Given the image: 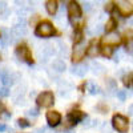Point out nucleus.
Listing matches in <instances>:
<instances>
[{
  "label": "nucleus",
  "instance_id": "f257e3e1",
  "mask_svg": "<svg viewBox=\"0 0 133 133\" xmlns=\"http://www.w3.org/2000/svg\"><path fill=\"white\" fill-rule=\"evenodd\" d=\"M56 48H55L53 44L51 43H45L44 45H41L37 51V55H39V59L41 61H47L49 57H52L53 55H56Z\"/></svg>",
  "mask_w": 133,
  "mask_h": 133
},
{
  "label": "nucleus",
  "instance_id": "f03ea898",
  "mask_svg": "<svg viewBox=\"0 0 133 133\" xmlns=\"http://www.w3.org/2000/svg\"><path fill=\"white\" fill-rule=\"evenodd\" d=\"M112 125L113 128L120 132V133H127L129 124H128V118L125 116H121V115H115L112 118Z\"/></svg>",
  "mask_w": 133,
  "mask_h": 133
},
{
  "label": "nucleus",
  "instance_id": "7ed1b4c3",
  "mask_svg": "<svg viewBox=\"0 0 133 133\" xmlns=\"http://www.w3.org/2000/svg\"><path fill=\"white\" fill-rule=\"evenodd\" d=\"M35 33H36V36H40V37H49L55 33V28L49 21H43V23H40L36 27Z\"/></svg>",
  "mask_w": 133,
  "mask_h": 133
},
{
  "label": "nucleus",
  "instance_id": "20e7f679",
  "mask_svg": "<svg viewBox=\"0 0 133 133\" xmlns=\"http://www.w3.org/2000/svg\"><path fill=\"white\" fill-rule=\"evenodd\" d=\"M36 103L39 104V107H43V108L51 107L55 103L53 93L52 92H43V93H40L37 96V98H36Z\"/></svg>",
  "mask_w": 133,
  "mask_h": 133
},
{
  "label": "nucleus",
  "instance_id": "39448f33",
  "mask_svg": "<svg viewBox=\"0 0 133 133\" xmlns=\"http://www.w3.org/2000/svg\"><path fill=\"white\" fill-rule=\"evenodd\" d=\"M87 45H85V43L84 41H80V43H77L75 48H73V55H72V60L73 61H80L84 56H85V53H87Z\"/></svg>",
  "mask_w": 133,
  "mask_h": 133
},
{
  "label": "nucleus",
  "instance_id": "423d86ee",
  "mask_svg": "<svg viewBox=\"0 0 133 133\" xmlns=\"http://www.w3.org/2000/svg\"><path fill=\"white\" fill-rule=\"evenodd\" d=\"M121 41V37L118 33L116 32H109L108 35L105 37H103L101 43L104 44V45H108V47H115V45H118Z\"/></svg>",
  "mask_w": 133,
  "mask_h": 133
},
{
  "label": "nucleus",
  "instance_id": "0eeeda50",
  "mask_svg": "<svg viewBox=\"0 0 133 133\" xmlns=\"http://www.w3.org/2000/svg\"><path fill=\"white\" fill-rule=\"evenodd\" d=\"M116 3L120 14L123 16H129L130 14H133V5L130 4V2H128V0H117Z\"/></svg>",
  "mask_w": 133,
  "mask_h": 133
},
{
  "label": "nucleus",
  "instance_id": "6e6552de",
  "mask_svg": "<svg viewBox=\"0 0 133 133\" xmlns=\"http://www.w3.org/2000/svg\"><path fill=\"white\" fill-rule=\"evenodd\" d=\"M16 55H17V56L23 60V61H25V63H28V64L32 63V55H31L29 48H28L27 45H20V47H17V48H16Z\"/></svg>",
  "mask_w": 133,
  "mask_h": 133
},
{
  "label": "nucleus",
  "instance_id": "1a4fd4ad",
  "mask_svg": "<svg viewBox=\"0 0 133 133\" xmlns=\"http://www.w3.org/2000/svg\"><path fill=\"white\" fill-rule=\"evenodd\" d=\"M0 80L4 87H9L11 84H14V76L8 69H0Z\"/></svg>",
  "mask_w": 133,
  "mask_h": 133
},
{
  "label": "nucleus",
  "instance_id": "9d476101",
  "mask_svg": "<svg viewBox=\"0 0 133 133\" xmlns=\"http://www.w3.org/2000/svg\"><path fill=\"white\" fill-rule=\"evenodd\" d=\"M60 120H61V116H60L59 112H56V110H49V112L47 113V121H48V124L51 127L59 125Z\"/></svg>",
  "mask_w": 133,
  "mask_h": 133
},
{
  "label": "nucleus",
  "instance_id": "9b49d317",
  "mask_svg": "<svg viewBox=\"0 0 133 133\" xmlns=\"http://www.w3.org/2000/svg\"><path fill=\"white\" fill-rule=\"evenodd\" d=\"M68 14H69L71 19H79L81 16V8H80V5L77 4L76 2L69 3V5H68Z\"/></svg>",
  "mask_w": 133,
  "mask_h": 133
},
{
  "label": "nucleus",
  "instance_id": "f8f14e48",
  "mask_svg": "<svg viewBox=\"0 0 133 133\" xmlns=\"http://www.w3.org/2000/svg\"><path fill=\"white\" fill-rule=\"evenodd\" d=\"M71 72L79 77H83L88 72V65L87 64H73L71 68Z\"/></svg>",
  "mask_w": 133,
  "mask_h": 133
},
{
  "label": "nucleus",
  "instance_id": "ddd939ff",
  "mask_svg": "<svg viewBox=\"0 0 133 133\" xmlns=\"http://www.w3.org/2000/svg\"><path fill=\"white\" fill-rule=\"evenodd\" d=\"M45 8H47V12L49 15H55L57 11V3L56 0H48V2L45 3Z\"/></svg>",
  "mask_w": 133,
  "mask_h": 133
},
{
  "label": "nucleus",
  "instance_id": "4468645a",
  "mask_svg": "<svg viewBox=\"0 0 133 133\" xmlns=\"http://www.w3.org/2000/svg\"><path fill=\"white\" fill-rule=\"evenodd\" d=\"M52 69L53 71H56V72H64V69H65V63L63 61V60H60V59H56V60H53V63H52Z\"/></svg>",
  "mask_w": 133,
  "mask_h": 133
},
{
  "label": "nucleus",
  "instance_id": "2eb2a0df",
  "mask_svg": "<svg viewBox=\"0 0 133 133\" xmlns=\"http://www.w3.org/2000/svg\"><path fill=\"white\" fill-rule=\"evenodd\" d=\"M87 55H88V56H91V57H95V56H97V55H98V47L96 45L95 43H92L91 45L88 47Z\"/></svg>",
  "mask_w": 133,
  "mask_h": 133
},
{
  "label": "nucleus",
  "instance_id": "dca6fc26",
  "mask_svg": "<svg viewBox=\"0 0 133 133\" xmlns=\"http://www.w3.org/2000/svg\"><path fill=\"white\" fill-rule=\"evenodd\" d=\"M91 68H92V72H93L95 75H101V73L104 72V66L100 64V63H93V64L91 65Z\"/></svg>",
  "mask_w": 133,
  "mask_h": 133
},
{
  "label": "nucleus",
  "instance_id": "f3484780",
  "mask_svg": "<svg viewBox=\"0 0 133 133\" xmlns=\"http://www.w3.org/2000/svg\"><path fill=\"white\" fill-rule=\"evenodd\" d=\"M84 117V115L81 113V112H79V110H76V112H72L71 115H69V120H72V123L73 124H76L79 120H81Z\"/></svg>",
  "mask_w": 133,
  "mask_h": 133
},
{
  "label": "nucleus",
  "instance_id": "a211bd4d",
  "mask_svg": "<svg viewBox=\"0 0 133 133\" xmlns=\"http://www.w3.org/2000/svg\"><path fill=\"white\" fill-rule=\"evenodd\" d=\"M88 92H89L91 95H98L101 91H100L98 85H96L95 83H89V84H88Z\"/></svg>",
  "mask_w": 133,
  "mask_h": 133
},
{
  "label": "nucleus",
  "instance_id": "6ab92c4d",
  "mask_svg": "<svg viewBox=\"0 0 133 133\" xmlns=\"http://www.w3.org/2000/svg\"><path fill=\"white\" fill-rule=\"evenodd\" d=\"M115 28H116V21H115V19L108 20L107 24H105V31H107V32H112Z\"/></svg>",
  "mask_w": 133,
  "mask_h": 133
},
{
  "label": "nucleus",
  "instance_id": "aec40b11",
  "mask_svg": "<svg viewBox=\"0 0 133 133\" xmlns=\"http://www.w3.org/2000/svg\"><path fill=\"white\" fill-rule=\"evenodd\" d=\"M103 27L100 25V24H97V25H93V29H88V33L89 35H100V33L103 32Z\"/></svg>",
  "mask_w": 133,
  "mask_h": 133
},
{
  "label": "nucleus",
  "instance_id": "412c9836",
  "mask_svg": "<svg viewBox=\"0 0 133 133\" xmlns=\"http://www.w3.org/2000/svg\"><path fill=\"white\" fill-rule=\"evenodd\" d=\"M132 80H133V76H132V75H127V76L123 77V83H124V85L128 87V88H129V87H133V81H132Z\"/></svg>",
  "mask_w": 133,
  "mask_h": 133
},
{
  "label": "nucleus",
  "instance_id": "4be33fe9",
  "mask_svg": "<svg viewBox=\"0 0 133 133\" xmlns=\"http://www.w3.org/2000/svg\"><path fill=\"white\" fill-rule=\"evenodd\" d=\"M73 41H75L76 44L80 43V41H83V33H81L80 29L75 31V33H73Z\"/></svg>",
  "mask_w": 133,
  "mask_h": 133
},
{
  "label": "nucleus",
  "instance_id": "5701e85b",
  "mask_svg": "<svg viewBox=\"0 0 133 133\" xmlns=\"http://www.w3.org/2000/svg\"><path fill=\"white\" fill-rule=\"evenodd\" d=\"M17 125L20 127V128H28V127H31V123H28L27 120H17Z\"/></svg>",
  "mask_w": 133,
  "mask_h": 133
},
{
  "label": "nucleus",
  "instance_id": "b1692460",
  "mask_svg": "<svg viewBox=\"0 0 133 133\" xmlns=\"http://www.w3.org/2000/svg\"><path fill=\"white\" fill-rule=\"evenodd\" d=\"M127 51H128V53L133 55V39H129L127 41Z\"/></svg>",
  "mask_w": 133,
  "mask_h": 133
},
{
  "label": "nucleus",
  "instance_id": "393cba45",
  "mask_svg": "<svg viewBox=\"0 0 133 133\" xmlns=\"http://www.w3.org/2000/svg\"><path fill=\"white\" fill-rule=\"evenodd\" d=\"M103 55H104V56H112V49H110V47L104 45V48H103Z\"/></svg>",
  "mask_w": 133,
  "mask_h": 133
},
{
  "label": "nucleus",
  "instance_id": "a878e982",
  "mask_svg": "<svg viewBox=\"0 0 133 133\" xmlns=\"http://www.w3.org/2000/svg\"><path fill=\"white\" fill-rule=\"evenodd\" d=\"M27 4V0H15V5H17V8H24Z\"/></svg>",
  "mask_w": 133,
  "mask_h": 133
},
{
  "label": "nucleus",
  "instance_id": "bb28decb",
  "mask_svg": "<svg viewBox=\"0 0 133 133\" xmlns=\"http://www.w3.org/2000/svg\"><path fill=\"white\" fill-rule=\"evenodd\" d=\"M117 97L120 98V101H124V100L127 98V93H125V91H117Z\"/></svg>",
  "mask_w": 133,
  "mask_h": 133
},
{
  "label": "nucleus",
  "instance_id": "cd10ccee",
  "mask_svg": "<svg viewBox=\"0 0 133 133\" xmlns=\"http://www.w3.org/2000/svg\"><path fill=\"white\" fill-rule=\"evenodd\" d=\"M9 95V89H8V87H3V88H0V96H8Z\"/></svg>",
  "mask_w": 133,
  "mask_h": 133
},
{
  "label": "nucleus",
  "instance_id": "c85d7f7f",
  "mask_svg": "<svg viewBox=\"0 0 133 133\" xmlns=\"http://www.w3.org/2000/svg\"><path fill=\"white\" fill-rule=\"evenodd\" d=\"M29 116H33V117H36V116H39V112H37V109H29L28 112H27Z\"/></svg>",
  "mask_w": 133,
  "mask_h": 133
},
{
  "label": "nucleus",
  "instance_id": "c756f323",
  "mask_svg": "<svg viewBox=\"0 0 133 133\" xmlns=\"http://www.w3.org/2000/svg\"><path fill=\"white\" fill-rule=\"evenodd\" d=\"M35 133H48V130H47V128H39Z\"/></svg>",
  "mask_w": 133,
  "mask_h": 133
},
{
  "label": "nucleus",
  "instance_id": "7c9ffc66",
  "mask_svg": "<svg viewBox=\"0 0 133 133\" xmlns=\"http://www.w3.org/2000/svg\"><path fill=\"white\" fill-rule=\"evenodd\" d=\"M84 8H85V11H91L92 9V4L91 3H85L84 4Z\"/></svg>",
  "mask_w": 133,
  "mask_h": 133
},
{
  "label": "nucleus",
  "instance_id": "2f4dec72",
  "mask_svg": "<svg viewBox=\"0 0 133 133\" xmlns=\"http://www.w3.org/2000/svg\"><path fill=\"white\" fill-rule=\"evenodd\" d=\"M105 9H107V11H112V9H113V3L107 4V5H105Z\"/></svg>",
  "mask_w": 133,
  "mask_h": 133
},
{
  "label": "nucleus",
  "instance_id": "473e14b6",
  "mask_svg": "<svg viewBox=\"0 0 133 133\" xmlns=\"http://www.w3.org/2000/svg\"><path fill=\"white\" fill-rule=\"evenodd\" d=\"M128 112H129V115H132L133 116V104L129 107V109H128Z\"/></svg>",
  "mask_w": 133,
  "mask_h": 133
},
{
  "label": "nucleus",
  "instance_id": "72a5a7b5",
  "mask_svg": "<svg viewBox=\"0 0 133 133\" xmlns=\"http://www.w3.org/2000/svg\"><path fill=\"white\" fill-rule=\"evenodd\" d=\"M3 112H4V107H3V104H2V103H0V115H2Z\"/></svg>",
  "mask_w": 133,
  "mask_h": 133
},
{
  "label": "nucleus",
  "instance_id": "f704fd0d",
  "mask_svg": "<svg viewBox=\"0 0 133 133\" xmlns=\"http://www.w3.org/2000/svg\"><path fill=\"white\" fill-rule=\"evenodd\" d=\"M3 130H5V125H0V132H3Z\"/></svg>",
  "mask_w": 133,
  "mask_h": 133
},
{
  "label": "nucleus",
  "instance_id": "c9c22d12",
  "mask_svg": "<svg viewBox=\"0 0 133 133\" xmlns=\"http://www.w3.org/2000/svg\"><path fill=\"white\" fill-rule=\"evenodd\" d=\"M64 3H66V4H69V3H72V0H63Z\"/></svg>",
  "mask_w": 133,
  "mask_h": 133
},
{
  "label": "nucleus",
  "instance_id": "e433bc0d",
  "mask_svg": "<svg viewBox=\"0 0 133 133\" xmlns=\"http://www.w3.org/2000/svg\"><path fill=\"white\" fill-rule=\"evenodd\" d=\"M103 2H105V0H97V3H103Z\"/></svg>",
  "mask_w": 133,
  "mask_h": 133
},
{
  "label": "nucleus",
  "instance_id": "4c0bfd02",
  "mask_svg": "<svg viewBox=\"0 0 133 133\" xmlns=\"http://www.w3.org/2000/svg\"><path fill=\"white\" fill-rule=\"evenodd\" d=\"M132 129H133V123H132Z\"/></svg>",
  "mask_w": 133,
  "mask_h": 133
},
{
  "label": "nucleus",
  "instance_id": "58836bf2",
  "mask_svg": "<svg viewBox=\"0 0 133 133\" xmlns=\"http://www.w3.org/2000/svg\"><path fill=\"white\" fill-rule=\"evenodd\" d=\"M66 133H72V132H66Z\"/></svg>",
  "mask_w": 133,
  "mask_h": 133
}]
</instances>
